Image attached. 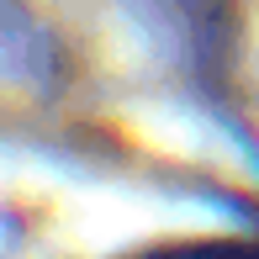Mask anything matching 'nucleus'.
Here are the masks:
<instances>
[{
  "label": "nucleus",
  "mask_w": 259,
  "mask_h": 259,
  "mask_svg": "<svg viewBox=\"0 0 259 259\" xmlns=\"http://www.w3.org/2000/svg\"><path fill=\"white\" fill-rule=\"evenodd\" d=\"M138 259H259V243H233V238H211V243H175V249H148Z\"/></svg>",
  "instance_id": "f257e3e1"
}]
</instances>
